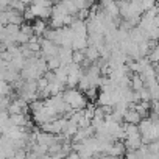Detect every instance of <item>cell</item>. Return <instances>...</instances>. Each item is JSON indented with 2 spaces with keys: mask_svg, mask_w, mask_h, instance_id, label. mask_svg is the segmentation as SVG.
I'll list each match as a JSON object with an SVG mask.
<instances>
[{
  "mask_svg": "<svg viewBox=\"0 0 159 159\" xmlns=\"http://www.w3.org/2000/svg\"><path fill=\"white\" fill-rule=\"evenodd\" d=\"M41 45H42V48H41V52H42V56L47 59V58H50V56H56V55H59V47L61 45H58L55 41H50V39H42V42H41Z\"/></svg>",
  "mask_w": 159,
  "mask_h": 159,
  "instance_id": "6da1fadb",
  "label": "cell"
},
{
  "mask_svg": "<svg viewBox=\"0 0 159 159\" xmlns=\"http://www.w3.org/2000/svg\"><path fill=\"white\" fill-rule=\"evenodd\" d=\"M84 52H86V58H88L91 62H97V61L102 58V53H100V48H98V45L89 44V45L84 48Z\"/></svg>",
  "mask_w": 159,
  "mask_h": 159,
  "instance_id": "7a4b0ae2",
  "label": "cell"
},
{
  "mask_svg": "<svg viewBox=\"0 0 159 159\" xmlns=\"http://www.w3.org/2000/svg\"><path fill=\"white\" fill-rule=\"evenodd\" d=\"M31 25H33L34 34H39V36H42V34H44V31L48 28V20L38 17V19H34V20L31 22Z\"/></svg>",
  "mask_w": 159,
  "mask_h": 159,
  "instance_id": "3957f363",
  "label": "cell"
},
{
  "mask_svg": "<svg viewBox=\"0 0 159 159\" xmlns=\"http://www.w3.org/2000/svg\"><path fill=\"white\" fill-rule=\"evenodd\" d=\"M123 120H125V122H128V123H137V125H139V122L142 120V116H140L136 109L128 108V111H126V112H125V116H123Z\"/></svg>",
  "mask_w": 159,
  "mask_h": 159,
  "instance_id": "277c9868",
  "label": "cell"
},
{
  "mask_svg": "<svg viewBox=\"0 0 159 159\" xmlns=\"http://www.w3.org/2000/svg\"><path fill=\"white\" fill-rule=\"evenodd\" d=\"M47 66H48V69H50V70H56V69H59V67L62 66V61H61L59 55L47 58Z\"/></svg>",
  "mask_w": 159,
  "mask_h": 159,
  "instance_id": "5b68a950",
  "label": "cell"
},
{
  "mask_svg": "<svg viewBox=\"0 0 159 159\" xmlns=\"http://www.w3.org/2000/svg\"><path fill=\"white\" fill-rule=\"evenodd\" d=\"M84 59H86V52L84 50H75L73 52V62L81 64Z\"/></svg>",
  "mask_w": 159,
  "mask_h": 159,
  "instance_id": "8992f818",
  "label": "cell"
},
{
  "mask_svg": "<svg viewBox=\"0 0 159 159\" xmlns=\"http://www.w3.org/2000/svg\"><path fill=\"white\" fill-rule=\"evenodd\" d=\"M24 19H25V22H33L34 19H38V16H36V13L28 7V8L24 11Z\"/></svg>",
  "mask_w": 159,
  "mask_h": 159,
  "instance_id": "52a82bcc",
  "label": "cell"
},
{
  "mask_svg": "<svg viewBox=\"0 0 159 159\" xmlns=\"http://www.w3.org/2000/svg\"><path fill=\"white\" fill-rule=\"evenodd\" d=\"M28 41H30V34H27L25 31L20 30V31L17 33V36H16V42H17V44H27Z\"/></svg>",
  "mask_w": 159,
  "mask_h": 159,
  "instance_id": "ba28073f",
  "label": "cell"
},
{
  "mask_svg": "<svg viewBox=\"0 0 159 159\" xmlns=\"http://www.w3.org/2000/svg\"><path fill=\"white\" fill-rule=\"evenodd\" d=\"M148 58H150L151 62H159V44L151 50V53L148 55Z\"/></svg>",
  "mask_w": 159,
  "mask_h": 159,
  "instance_id": "9c48e42d",
  "label": "cell"
},
{
  "mask_svg": "<svg viewBox=\"0 0 159 159\" xmlns=\"http://www.w3.org/2000/svg\"><path fill=\"white\" fill-rule=\"evenodd\" d=\"M48 84H50V81L42 75V76H39L38 78V86H39V91H44V89H47L48 88Z\"/></svg>",
  "mask_w": 159,
  "mask_h": 159,
  "instance_id": "30bf717a",
  "label": "cell"
},
{
  "mask_svg": "<svg viewBox=\"0 0 159 159\" xmlns=\"http://www.w3.org/2000/svg\"><path fill=\"white\" fill-rule=\"evenodd\" d=\"M22 2L27 3V5H31V3H33V0H22Z\"/></svg>",
  "mask_w": 159,
  "mask_h": 159,
  "instance_id": "8fae6325",
  "label": "cell"
}]
</instances>
